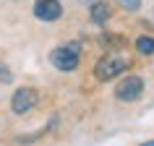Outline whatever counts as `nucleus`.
Instances as JSON below:
<instances>
[{"label": "nucleus", "instance_id": "obj_4", "mask_svg": "<svg viewBox=\"0 0 154 146\" xmlns=\"http://www.w3.org/2000/svg\"><path fill=\"white\" fill-rule=\"evenodd\" d=\"M144 94V81L141 76H125L118 86H115V99L118 102H138Z\"/></svg>", "mask_w": 154, "mask_h": 146}, {"label": "nucleus", "instance_id": "obj_8", "mask_svg": "<svg viewBox=\"0 0 154 146\" xmlns=\"http://www.w3.org/2000/svg\"><path fill=\"white\" fill-rule=\"evenodd\" d=\"M118 5H120L123 11H131V13H136V11L141 8V0H118Z\"/></svg>", "mask_w": 154, "mask_h": 146}, {"label": "nucleus", "instance_id": "obj_3", "mask_svg": "<svg viewBox=\"0 0 154 146\" xmlns=\"http://www.w3.org/2000/svg\"><path fill=\"white\" fill-rule=\"evenodd\" d=\"M37 102H39V91L34 89V86H21L11 97V112L13 115H26L37 107Z\"/></svg>", "mask_w": 154, "mask_h": 146}, {"label": "nucleus", "instance_id": "obj_1", "mask_svg": "<svg viewBox=\"0 0 154 146\" xmlns=\"http://www.w3.org/2000/svg\"><path fill=\"white\" fill-rule=\"evenodd\" d=\"M131 68V57L125 55V52H107V55H102L97 60V65H94V78L97 81H112V78H118V76H123V73Z\"/></svg>", "mask_w": 154, "mask_h": 146}, {"label": "nucleus", "instance_id": "obj_5", "mask_svg": "<svg viewBox=\"0 0 154 146\" xmlns=\"http://www.w3.org/2000/svg\"><path fill=\"white\" fill-rule=\"evenodd\" d=\"M34 16L50 24V21H57V18L63 16V5H60V0H37L34 3Z\"/></svg>", "mask_w": 154, "mask_h": 146}, {"label": "nucleus", "instance_id": "obj_10", "mask_svg": "<svg viewBox=\"0 0 154 146\" xmlns=\"http://www.w3.org/2000/svg\"><path fill=\"white\" fill-rule=\"evenodd\" d=\"M138 146H154V141H144V144H138Z\"/></svg>", "mask_w": 154, "mask_h": 146}, {"label": "nucleus", "instance_id": "obj_9", "mask_svg": "<svg viewBox=\"0 0 154 146\" xmlns=\"http://www.w3.org/2000/svg\"><path fill=\"white\" fill-rule=\"evenodd\" d=\"M0 81H3V84H11V81H13V76H11V71L5 68V65H0Z\"/></svg>", "mask_w": 154, "mask_h": 146}, {"label": "nucleus", "instance_id": "obj_7", "mask_svg": "<svg viewBox=\"0 0 154 146\" xmlns=\"http://www.w3.org/2000/svg\"><path fill=\"white\" fill-rule=\"evenodd\" d=\"M136 52H138V55H144V57L154 55V37H149V34L138 37V39H136Z\"/></svg>", "mask_w": 154, "mask_h": 146}, {"label": "nucleus", "instance_id": "obj_2", "mask_svg": "<svg viewBox=\"0 0 154 146\" xmlns=\"http://www.w3.org/2000/svg\"><path fill=\"white\" fill-rule=\"evenodd\" d=\"M50 63L55 65L57 71L71 73L79 68L81 63V42H68V44H60L50 52Z\"/></svg>", "mask_w": 154, "mask_h": 146}, {"label": "nucleus", "instance_id": "obj_6", "mask_svg": "<svg viewBox=\"0 0 154 146\" xmlns=\"http://www.w3.org/2000/svg\"><path fill=\"white\" fill-rule=\"evenodd\" d=\"M110 16H112V11H110V5H107L105 0H94L91 3V21L97 26H105L110 21Z\"/></svg>", "mask_w": 154, "mask_h": 146}]
</instances>
